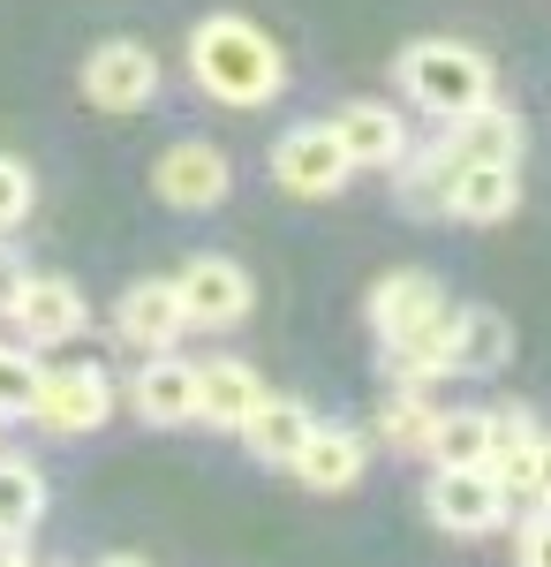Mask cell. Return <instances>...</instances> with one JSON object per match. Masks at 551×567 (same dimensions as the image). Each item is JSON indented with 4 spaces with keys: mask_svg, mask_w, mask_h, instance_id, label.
Instances as JSON below:
<instances>
[{
    "mask_svg": "<svg viewBox=\"0 0 551 567\" xmlns=\"http://www.w3.org/2000/svg\"><path fill=\"white\" fill-rule=\"evenodd\" d=\"M181 61H189V84L205 91L212 106H235V114L272 106V99L288 91V53H280V39L257 31L250 16H235V8H219V16H205V23H189Z\"/></svg>",
    "mask_w": 551,
    "mask_h": 567,
    "instance_id": "1",
    "label": "cell"
},
{
    "mask_svg": "<svg viewBox=\"0 0 551 567\" xmlns=\"http://www.w3.org/2000/svg\"><path fill=\"white\" fill-rule=\"evenodd\" d=\"M393 84L408 91V106L416 114H430L438 130L446 122H461V114H476L484 99H499V69H491V53L468 39H416L401 45V61H393Z\"/></svg>",
    "mask_w": 551,
    "mask_h": 567,
    "instance_id": "2",
    "label": "cell"
},
{
    "mask_svg": "<svg viewBox=\"0 0 551 567\" xmlns=\"http://www.w3.org/2000/svg\"><path fill=\"white\" fill-rule=\"evenodd\" d=\"M152 197L167 213H219L235 197V159L219 152L212 136H174L167 152L152 159Z\"/></svg>",
    "mask_w": 551,
    "mask_h": 567,
    "instance_id": "3",
    "label": "cell"
},
{
    "mask_svg": "<svg viewBox=\"0 0 551 567\" xmlns=\"http://www.w3.org/2000/svg\"><path fill=\"white\" fill-rule=\"evenodd\" d=\"M114 416V379L98 363H39V393H31V424L53 439H84Z\"/></svg>",
    "mask_w": 551,
    "mask_h": 567,
    "instance_id": "4",
    "label": "cell"
},
{
    "mask_svg": "<svg viewBox=\"0 0 551 567\" xmlns=\"http://www.w3.org/2000/svg\"><path fill=\"white\" fill-rule=\"evenodd\" d=\"M347 152H340L333 122H295V130L272 144V182L288 189V197H302V205H325V197H340L347 189Z\"/></svg>",
    "mask_w": 551,
    "mask_h": 567,
    "instance_id": "5",
    "label": "cell"
},
{
    "mask_svg": "<svg viewBox=\"0 0 551 567\" xmlns=\"http://www.w3.org/2000/svg\"><path fill=\"white\" fill-rule=\"evenodd\" d=\"M174 296H181V318L189 326H205V333H227V326H242L257 303L250 272L235 258H219V250H197V258H181L174 272Z\"/></svg>",
    "mask_w": 551,
    "mask_h": 567,
    "instance_id": "6",
    "label": "cell"
},
{
    "mask_svg": "<svg viewBox=\"0 0 551 567\" xmlns=\"http://www.w3.org/2000/svg\"><path fill=\"white\" fill-rule=\"evenodd\" d=\"M84 99L98 114H144L159 99V53L144 39H106L84 53Z\"/></svg>",
    "mask_w": 551,
    "mask_h": 567,
    "instance_id": "7",
    "label": "cell"
},
{
    "mask_svg": "<svg viewBox=\"0 0 551 567\" xmlns=\"http://www.w3.org/2000/svg\"><path fill=\"white\" fill-rule=\"evenodd\" d=\"M8 326H23V349H61V341H76L91 326V303L61 272H23V288L8 303Z\"/></svg>",
    "mask_w": 551,
    "mask_h": 567,
    "instance_id": "8",
    "label": "cell"
},
{
    "mask_svg": "<svg viewBox=\"0 0 551 567\" xmlns=\"http://www.w3.org/2000/svg\"><path fill=\"white\" fill-rule=\"evenodd\" d=\"M424 507H430V523L446 529V537H491V529L513 515L507 492L491 484V470H430Z\"/></svg>",
    "mask_w": 551,
    "mask_h": 567,
    "instance_id": "9",
    "label": "cell"
},
{
    "mask_svg": "<svg viewBox=\"0 0 551 567\" xmlns=\"http://www.w3.org/2000/svg\"><path fill=\"white\" fill-rule=\"evenodd\" d=\"M181 333H189V318H181V296H174V272L167 280H128L122 296H114V341L122 349L167 355Z\"/></svg>",
    "mask_w": 551,
    "mask_h": 567,
    "instance_id": "10",
    "label": "cell"
},
{
    "mask_svg": "<svg viewBox=\"0 0 551 567\" xmlns=\"http://www.w3.org/2000/svg\"><path fill=\"white\" fill-rule=\"evenodd\" d=\"M371 326H378V341L393 333H416V326H438V318H454V296H446V280L424 272V265H408V272H385L378 288H371Z\"/></svg>",
    "mask_w": 551,
    "mask_h": 567,
    "instance_id": "11",
    "label": "cell"
},
{
    "mask_svg": "<svg viewBox=\"0 0 551 567\" xmlns=\"http://www.w3.org/2000/svg\"><path fill=\"white\" fill-rule=\"evenodd\" d=\"M537 439H544V424L521 401L491 409V454H484V470L507 492V507H537Z\"/></svg>",
    "mask_w": 551,
    "mask_h": 567,
    "instance_id": "12",
    "label": "cell"
},
{
    "mask_svg": "<svg viewBox=\"0 0 551 567\" xmlns=\"http://www.w3.org/2000/svg\"><path fill=\"white\" fill-rule=\"evenodd\" d=\"M333 136H340V152H347V167H378V175H393L401 159H408V122L385 106V99H347L333 114Z\"/></svg>",
    "mask_w": 551,
    "mask_h": 567,
    "instance_id": "13",
    "label": "cell"
},
{
    "mask_svg": "<svg viewBox=\"0 0 551 567\" xmlns=\"http://www.w3.org/2000/svg\"><path fill=\"white\" fill-rule=\"evenodd\" d=\"M521 144H529V122L513 114L507 99H484L476 114L446 122V152L461 167H521Z\"/></svg>",
    "mask_w": 551,
    "mask_h": 567,
    "instance_id": "14",
    "label": "cell"
},
{
    "mask_svg": "<svg viewBox=\"0 0 551 567\" xmlns=\"http://www.w3.org/2000/svg\"><path fill=\"white\" fill-rule=\"evenodd\" d=\"M128 409H136V424H197V363H181V355H144L136 363V379H128Z\"/></svg>",
    "mask_w": 551,
    "mask_h": 567,
    "instance_id": "15",
    "label": "cell"
},
{
    "mask_svg": "<svg viewBox=\"0 0 551 567\" xmlns=\"http://www.w3.org/2000/svg\"><path fill=\"white\" fill-rule=\"evenodd\" d=\"M371 432H355V424H318V432L302 439V454L288 462L310 492H355L363 484V470H371Z\"/></svg>",
    "mask_w": 551,
    "mask_h": 567,
    "instance_id": "16",
    "label": "cell"
},
{
    "mask_svg": "<svg viewBox=\"0 0 551 567\" xmlns=\"http://www.w3.org/2000/svg\"><path fill=\"white\" fill-rule=\"evenodd\" d=\"M257 401H264V371H257V363H242V355H212V363H197V416H205V424L242 432Z\"/></svg>",
    "mask_w": 551,
    "mask_h": 567,
    "instance_id": "17",
    "label": "cell"
},
{
    "mask_svg": "<svg viewBox=\"0 0 551 567\" xmlns=\"http://www.w3.org/2000/svg\"><path fill=\"white\" fill-rule=\"evenodd\" d=\"M521 213V167H454V189H446V219L461 227H499V219Z\"/></svg>",
    "mask_w": 551,
    "mask_h": 567,
    "instance_id": "18",
    "label": "cell"
},
{
    "mask_svg": "<svg viewBox=\"0 0 551 567\" xmlns=\"http://www.w3.org/2000/svg\"><path fill=\"white\" fill-rule=\"evenodd\" d=\"M513 363V326L491 303H454V371L461 379H491Z\"/></svg>",
    "mask_w": 551,
    "mask_h": 567,
    "instance_id": "19",
    "label": "cell"
},
{
    "mask_svg": "<svg viewBox=\"0 0 551 567\" xmlns=\"http://www.w3.org/2000/svg\"><path fill=\"white\" fill-rule=\"evenodd\" d=\"M378 371L393 386H430V379H446V371H454V318L378 341Z\"/></svg>",
    "mask_w": 551,
    "mask_h": 567,
    "instance_id": "20",
    "label": "cell"
},
{
    "mask_svg": "<svg viewBox=\"0 0 551 567\" xmlns=\"http://www.w3.org/2000/svg\"><path fill=\"white\" fill-rule=\"evenodd\" d=\"M310 432H318V416H310L302 401H288V393H264V401L250 409V424H242V446H250L264 470H288Z\"/></svg>",
    "mask_w": 551,
    "mask_h": 567,
    "instance_id": "21",
    "label": "cell"
},
{
    "mask_svg": "<svg viewBox=\"0 0 551 567\" xmlns=\"http://www.w3.org/2000/svg\"><path fill=\"white\" fill-rule=\"evenodd\" d=\"M430 432H438V409H430L424 386H393L378 401V416H371V446H385V454H416L424 462Z\"/></svg>",
    "mask_w": 551,
    "mask_h": 567,
    "instance_id": "22",
    "label": "cell"
},
{
    "mask_svg": "<svg viewBox=\"0 0 551 567\" xmlns=\"http://www.w3.org/2000/svg\"><path fill=\"white\" fill-rule=\"evenodd\" d=\"M454 167H461V159H454L446 144H408V159L393 167L401 205H408L416 219H438V213H446V189H454Z\"/></svg>",
    "mask_w": 551,
    "mask_h": 567,
    "instance_id": "23",
    "label": "cell"
},
{
    "mask_svg": "<svg viewBox=\"0 0 551 567\" xmlns=\"http://www.w3.org/2000/svg\"><path fill=\"white\" fill-rule=\"evenodd\" d=\"M491 454V409H438V432H430V470H484Z\"/></svg>",
    "mask_w": 551,
    "mask_h": 567,
    "instance_id": "24",
    "label": "cell"
},
{
    "mask_svg": "<svg viewBox=\"0 0 551 567\" xmlns=\"http://www.w3.org/2000/svg\"><path fill=\"white\" fill-rule=\"evenodd\" d=\"M39 523H45V477L31 462L0 454V537H31Z\"/></svg>",
    "mask_w": 551,
    "mask_h": 567,
    "instance_id": "25",
    "label": "cell"
},
{
    "mask_svg": "<svg viewBox=\"0 0 551 567\" xmlns=\"http://www.w3.org/2000/svg\"><path fill=\"white\" fill-rule=\"evenodd\" d=\"M31 393H39V355L15 341V349H0V424L31 416Z\"/></svg>",
    "mask_w": 551,
    "mask_h": 567,
    "instance_id": "26",
    "label": "cell"
},
{
    "mask_svg": "<svg viewBox=\"0 0 551 567\" xmlns=\"http://www.w3.org/2000/svg\"><path fill=\"white\" fill-rule=\"evenodd\" d=\"M31 205H39V182H31V167L0 152V243H8V235L31 219Z\"/></svg>",
    "mask_w": 551,
    "mask_h": 567,
    "instance_id": "27",
    "label": "cell"
},
{
    "mask_svg": "<svg viewBox=\"0 0 551 567\" xmlns=\"http://www.w3.org/2000/svg\"><path fill=\"white\" fill-rule=\"evenodd\" d=\"M513 567H551V507H537L513 537Z\"/></svg>",
    "mask_w": 551,
    "mask_h": 567,
    "instance_id": "28",
    "label": "cell"
},
{
    "mask_svg": "<svg viewBox=\"0 0 551 567\" xmlns=\"http://www.w3.org/2000/svg\"><path fill=\"white\" fill-rule=\"evenodd\" d=\"M537 507H551V432L537 439Z\"/></svg>",
    "mask_w": 551,
    "mask_h": 567,
    "instance_id": "29",
    "label": "cell"
},
{
    "mask_svg": "<svg viewBox=\"0 0 551 567\" xmlns=\"http://www.w3.org/2000/svg\"><path fill=\"white\" fill-rule=\"evenodd\" d=\"M15 288H23V265L0 258V318H8V303H15Z\"/></svg>",
    "mask_w": 551,
    "mask_h": 567,
    "instance_id": "30",
    "label": "cell"
},
{
    "mask_svg": "<svg viewBox=\"0 0 551 567\" xmlns=\"http://www.w3.org/2000/svg\"><path fill=\"white\" fill-rule=\"evenodd\" d=\"M0 567H31V553H23V537H0Z\"/></svg>",
    "mask_w": 551,
    "mask_h": 567,
    "instance_id": "31",
    "label": "cell"
},
{
    "mask_svg": "<svg viewBox=\"0 0 551 567\" xmlns=\"http://www.w3.org/2000/svg\"><path fill=\"white\" fill-rule=\"evenodd\" d=\"M98 567H152V560H136V553H106Z\"/></svg>",
    "mask_w": 551,
    "mask_h": 567,
    "instance_id": "32",
    "label": "cell"
}]
</instances>
